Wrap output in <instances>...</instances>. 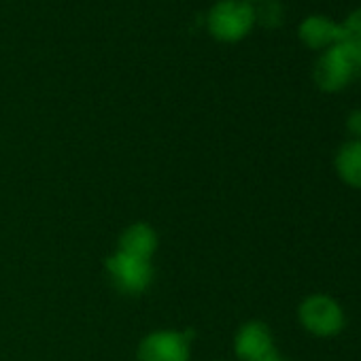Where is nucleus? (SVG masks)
<instances>
[{
  "mask_svg": "<svg viewBox=\"0 0 361 361\" xmlns=\"http://www.w3.org/2000/svg\"><path fill=\"white\" fill-rule=\"evenodd\" d=\"M298 319L308 334L319 338H331L340 334L346 321L342 306L325 293L308 295L298 308Z\"/></svg>",
  "mask_w": 361,
  "mask_h": 361,
  "instance_id": "obj_4",
  "label": "nucleus"
},
{
  "mask_svg": "<svg viewBox=\"0 0 361 361\" xmlns=\"http://www.w3.org/2000/svg\"><path fill=\"white\" fill-rule=\"evenodd\" d=\"M255 24V7L247 0H217L207 13V32L224 45L245 41Z\"/></svg>",
  "mask_w": 361,
  "mask_h": 361,
  "instance_id": "obj_2",
  "label": "nucleus"
},
{
  "mask_svg": "<svg viewBox=\"0 0 361 361\" xmlns=\"http://www.w3.org/2000/svg\"><path fill=\"white\" fill-rule=\"evenodd\" d=\"M247 3H255V0H247Z\"/></svg>",
  "mask_w": 361,
  "mask_h": 361,
  "instance_id": "obj_14",
  "label": "nucleus"
},
{
  "mask_svg": "<svg viewBox=\"0 0 361 361\" xmlns=\"http://www.w3.org/2000/svg\"><path fill=\"white\" fill-rule=\"evenodd\" d=\"M334 166L338 176L342 178V183H346L353 190H361V140H346L338 149Z\"/></svg>",
  "mask_w": 361,
  "mask_h": 361,
  "instance_id": "obj_9",
  "label": "nucleus"
},
{
  "mask_svg": "<svg viewBox=\"0 0 361 361\" xmlns=\"http://www.w3.org/2000/svg\"><path fill=\"white\" fill-rule=\"evenodd\" d=\"M361 77V51L338 41L327 47L314 64L312 79L321 92L336 94Z\"/></svg>",
  "mask_w": 361,
  "mask_h": 361,
  "instance_id": "obj_1",
  "label": "nucleus"
},
{
  "mask_svg": "<svg viewBox=\"0 0 361 361\" xmlns=\"http://www.w3.org/2000/svg\"><path fill=\"white\" fill-rule=\"evenodd\" d=\"M300 41L314 51H325L340 41V24L325 16H310L298 28Z\"/></svg>",
  "mask_w": 361,
  "mask_h": 361,
  "instance_id": "obj_8",
  "label": "nucleus"
},
{
  "mask_svg": "<svg viewBox=\"0 0 361 361\" xmlns=\"http://www.w3.org/2000/svg\"><path fill=\"white\" fill-rule=\"evenodd\" d=\"M104 268L109 272L113 287L121 295H130V298L142 295L153 283V262L151 259H140V257L115 251L106 257Z\"/></svg>",
  "mask_w": 361,
  "mask_h": 361,
  "instance_id": "obj_3",
  "label": "nucleus"
},
{
  "mask_svg": "<svg viewBox=\"0 0 361 361\" xmlns=\"http://www.w3.org/2000/svg\"><path fill=\"white\" fill-rule=\"evenodd\" d=\"M262 361H285V359H281L279 355H270V357H266V359H262Z\"/></svg>",
  "mask_w": 361,
  "mask_h": 361,
  "instance_id": "obj_13",
  "label": "nucleus"
},
{
  "mask_svg": "<svg viewBox=\"0 0 361 361\" xmlns=\"http://www.w3.org/2000/svg\"><path fill=\"white\" fill-rule=\"evenodd\" d=\"M285 13L279 0H264L262 7L255 9V22L264 24L266 28H279L283 22Z\"/></svg>",
  "mask_w": 361,
  "mask_h": 361,
  "instance_id": "obj_11",
  "label": "nucleus"
},
{
  "mask_svg": "<svg viewBox=\"0 0 361 361\" xmlns=\"http://www.w3.org/2000/svg\"><path fill=\"white\" fill-rule=\"evenodd\" d=\"M138 361H190L192 334L176 329H157L147 334L136 348Z\"/></svg>",
  "mask_w": 361,
  "mask_h": 361,
  "instance_id": "obj_5",
  "label": "nucleus"
},
{
  "mask_svg": "<svg viewBox=\"0 0 361 361\" xmlns=\"http://www.w3.org/2000/svg\"><path fill=\"white\" fill-rule=\"evenodd\" d=\"M340 41L361 51V7L340 24Z\"/></svg>",
  "mask_w": 361,
  "mask_h": 361,
  "instance_id": "obj_10",
  "label": "nucleus"
},
{
  "mask_svg": "<svg viewBox=\"0 0 361 361\" xmlns=\"http://www.w3.org/2000/svg\"><path fill=\"white\" fill-rule=\"evenodd\" d=\"M157 245H159L157 232H155L149 224L138 221V224L128 226V228L119 234L117 251H121V253H126V255H134V257L151 259V262H153V255H155V251H157Z\"/></svg>",
  "mask_w": 361,
  "mask_h": 361,
  "instance_id": "obj_7",
  "label": "nucleus"
},
{
  "mask_svg": "<svg viewBox=\"0 0 361 361\" xmlns=\"http://www.w3.org/2000/svg\"><path fill=\"white\" fill-rule=\"evenodd\" d=\"M234 355L240 361H262L274 350V338L264 321H247L238 327L234 336Z\"/></svg>",
  "mask_w": 361,
  "mask_h": 361,
  "instance_id": "obj_6",
  "label": "nucleus"
},
{
  "mask_svg": "<svg viewBox=\"0 0 361 361\" xmlns=\"http://www.w3.org/2000/svg\"><path fill=\"white\" fill-rule=\"evenodd\" d=\"M346 130L355 136V140H361V109L353 111L346 117Z\"/></svg>",
  "mask_w": 361,
  "mask_h": 361,
  "instance_id": "obj_12",
  "label": "nucleus"
}]
</instances>
